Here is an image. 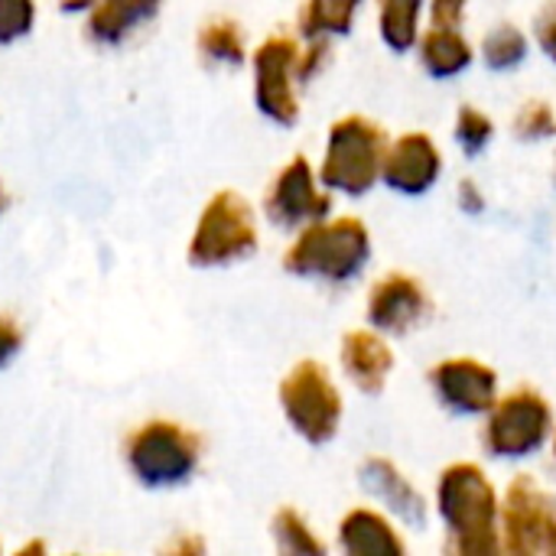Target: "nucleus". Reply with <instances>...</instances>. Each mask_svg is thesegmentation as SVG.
I'll return each mask as SVG.
<instances>
[{
    "label": "nucleus",
    "instance_id": "1",
    "mask_svg": "<svg viewBox=\"0 0 556 556\" xmlns=\"http://www.w3.org/2000/svg\"><path fill=\"white\" fill-rule=\"evenodd\" d=\"M202 456V440L173 424V420H150L127 437L124 459L134 479L147 489H169L189 482Z\"/></svg>",
    "mask_w": 556,
    "mask_h": 556
},
{
    "label": "nucleus",
    "instance_id": "2",
    "mask_svg": "<svg viewBox=\"0 0 556 556\" xmlns=\"http://www.w3.org/2000/svg\"><path fill=\"white\" fill-rule=\"evenodd\" d=\"M254 244H257V235H254L248 202L235 192H218L199 215V225L189 244V261L195 267H222L251 254Z\"/></svg>",
    "mask_w": 556,
    "mask_h": 556
},
{
    "label": "nucleus",
    "instance_id": "3",
    "mask_svg": "<svg viewBox=\"0 0 556 556\" xmlns=\"http://www.w3.org/2000/svg\"><path fill=\"white\" fill-rule=\"evenodd\" d=\"M293 62V46L287 39H267L254 55L257 75V104L277 121L293 117V94L287 88V68Z\"/></svg>",
    "mask_w": 556,
    "mask_h": 556
},
{
    "label": "nucleus",
    "instance_id": "4",
    "mask_svg": "<svg viewBox=\"0 0 556 556\" xmlns=\"http://www.w3.org/2000/svg\"><path fill=\"white\" fill-rule=\"evenodd\" d=\"M329 391L319 378L316 368H300L293 371V378L283 384V407L290 410L293 424L309 433L313 440L326 437L329 424H332V404H329Z\"/></svg>",
    "mask_w": 556,
    "mask_h": 556
},
{
    "label": "nucleus",
    "instance_id": "5",
    "mask_svg": "<svg viewBox=\"0 0 556 556\" xmlns=\"http://www.w3.org/2000/svg\"><path fill=\"white\" fill-rule=\"evenodd\" d=\"M160 0H94L88 16V36L94 42H121L140 23L156 16Z\"/></svg>",
    "mask_w": 556,
    "mask_h": 556
},
{
    "label": "nucleus",
    "instance_id": "6",
    "mask_svg": "<svg viewBox=\"0 0 556 556\" xmlns=\"http://www.w3.org/2000/svg\"><path fill=\"white\" fill-rule=\"evenodd\" d=\"M313 208V192H309V176L303 169V163L296 160L290 169H283V176L274 186L270 195V215L277 222H296L300 215H306Z\"/></svg>",
    "mask_w": 556,
    "mask_h": 556
},
{
    "label": "nucleus",
    "instance_id": "7",
    "mask_svg": "<svg viewBox=\"0 0 556 556\" xmlns=\"http://www.w3.org/2000/svg\"><path fill=\"white\" fill-rule=\"evenodd\" d=\"M199 52L212 62H225V65H238L244 59V39L238 23L231 20H212L208 26H202L199 33Z\"/></svg>",
    "mask_w": 556,
    "mask_h": 556
},
{
    "label": "nucleus",
    "instance_id": "8",
    "mask_svg": "<svg viewBox=\"0 0 556 556\" xmlns=\"http://www.w3.org/2000/svg\"><path fill=\"white\" fill-rule=\"evenodd\" d=\"M33 0H0V42H13L33 29Z\"/></svg>",
    "mask_w": 556,
    "mask_h": 556
},
{
    "label": "nucleus",
    "instance_id": "9",
    "mask_svg": "<svg viewBox=\"0 0 556 556\" xmlns=\"http://www.w3.org/2000/svg\"><path fill=\"white\" fill-rule=\"evenodd\" d=\"M20 345H23V332H20L16 319L7 316V313H0V368L16 358Z\"/></svg>",
    "mask_w": 556,
    "mask_h": 556
},
{
    "label": "nucleus",
    "instance_id": "10",
    "mask_svg": "<svg viewBox=\"0 0 556 556\" xmlns=\"http://www.w3.org/2000/svg\"><path fill=\"white\" fill-rule=\"evenodd\" d=\"M94 0H62V10L65 13H78V10H91Z\"/></svg>",
    "mask_w": 556,
    "mask_h": 556
},
{
    "label": "nucleus",
    "instance_id": "11",
    "mask_svg": "<svg viewBox=\"0 0 556 556\" xmlns=\"http://www.w3.org/2000/svg\"><path fill=\"white\" fill-rule=\"evenodd\" d=\"M3 208H7V189H3V182H0V215H3Z\"/></svg>",
    "mask_w": 556,
    "mask_h": 556
}]
</instances>
